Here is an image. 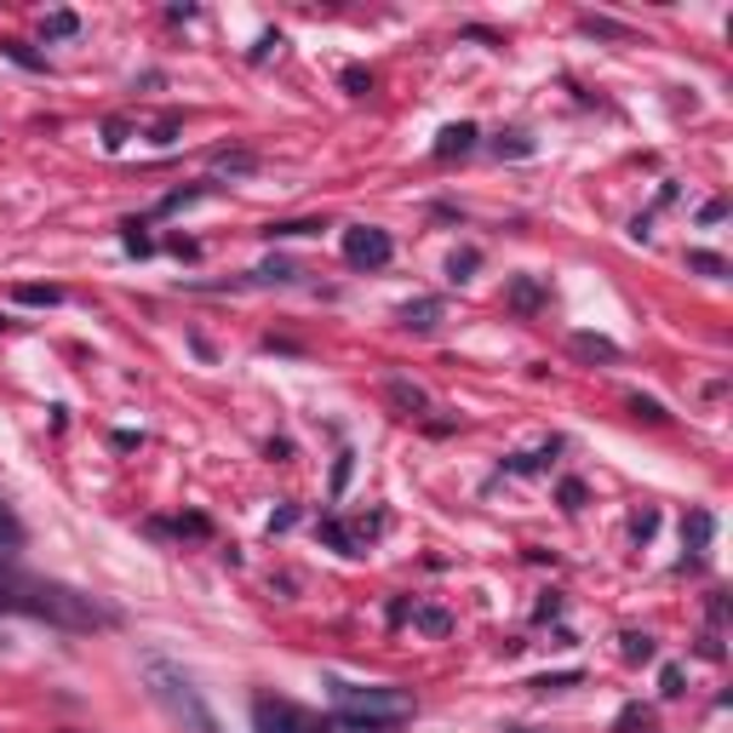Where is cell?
Listing matches in <instances>:
<instances>
[{"mask_svg": "<svg viewBox=\"0 0 733 733\" xmlns=\"http://www.w3.org/2000/svg\"><path fill=\"white\" fill-rule=\"evenodd\" d=\"M630 407H637L642 419H653V424L664 419V407H659V402H648V395H630Z\"/></svg>", "mask_w": 733, "mask_h": 733, "instance_id": "obj_22", "label": "cell"}, {"mask_svg": "<svg viewBox=\"0 0 733 733\" xmlns=\"http://www.w3.org/2000/svg\"><path fill=\"white\" fill-rule=\"evenodd\" d=\"M390 258H395V241L384 229H373V224L344 229V264H355V270H384Z\"/></svg>", "mask_w": 733, "mask_h": 733, "instance_id": "obj_5", "label": "cell"}, {"mask_svg": "<svg viewBox=\"0 0 733 733\" xmlns=\"http://www.w3.org/2000/svg\"><path fill=\"white\" fill-rule=\"evenodd\" d=\"M659 682H664V699H677V693H682V671H677V664H664V677H659Z\"/></svg>", "mask_w": 733, "mask_h": 733, "instance_id": "obj_24", "label": "cell"}, {"mask_svg": "<svg viewBox=\"0 0 733 733\" xmlns=\"http://www.w3.org/2000/svg\"><path fill=\"white\" fill-rule=\"evenodd\" d=\"M12 298H18V304H35V310H41V304L52 310V304H58V298H63V292H58V287H18Z\"/></svg>", "mask_w": 733, "mask_h": 733, "instance_id": "obj_13", "label": "cell"}, {"mask_svg": "<svg viewBox=\"0 0 733 733\" xmlns=\"http://www.w3.org/2000/svg\"><path fill=\"white\" fill-rule=\"evenodd\" d=\"M464 149H476V126H471V121L447 126L442 138H436V155H464Z\"/></svg>", "mask_w": 733, "mask_h": 733, "instance_id": "obj_8", "label": "cell"}, {"mask_svg": "<svg viewBox=\"0 0 733 733\" xmlns=\"http://www.w3.org/2000/svg\"><path fill=\"white\" fill-rule=\"evenodd\" d=\"M624 659H653V637H624Z\"/></svg>", "mask_w": 733, "mask_h": 733, "instance_id": "obj_20", "label": "cell"}, {"mask_svg": "<svg viewBox=\"0 0 733 733\" xmlns=\"http://www.w3.org/2000/svg\"><path fill=\"white\" fill-rule=\"evenodd\" d=\"M75 29H81V18H75V12H52V18H47V35H52V41L75 35Z\"/></svg>", "mask_w": 733, "mask_h": 733, "instance_id": "obj_16", "label": "cell"}, {"mask_svg": "<svg viewBox=\"0 0 733 733\" xmlns=\"http://www.w3.org/2000/svg\"><path fill=\"white\" fill-rule=\"evenodd\" d=\"M218 173H252V155H213Z\"/></svg>", "mask_w": 733, "mask_h": 733, "instance_id": "obj_18", "label": "cell"}, {"mask_svg": "<svg viewBox=\"0 0 733 733\" xmlns=\"http://www.w3.org/2000/svg\"><path fill=\"white\" fill-rule=\"evenodd\" d=\"M144 682H149V699L173 716L184 733H224L213 705L202 699V688H195V677L184 671V664L161 659V653H144Z\"/></svg>", "mask_w": 733, "mask_h": 733, "instance_id": "obj_2", "label": "cell"}, {"mask_svg": "<svg viewBox=\"0 0 733 733\" xmlns=\"http://www.w3.org/2000/svg\"><path fill=\"white\" fill-rule=\"evenodd\" d=\"M12 550H23V522L12 516L7 498H0V556H12Z\"/></svg>", "mask_w": 733, "mask_h": 733, "instance_id": "obj_9", "label": "cell"}, {"mask_svg": "<svg viewBox=\"0 0 733 733\" xmlns=\"http://www.w3.org/2000/svg\"><path fill=\"white\" fill-rule=\"evenodd\" d=\"M0 613H23V619H41L58 630H75V637L121 624V613L104 608L97 596H86L75 585H58V579H41V574H23L12 561H0Z\"/></svg>", "mask_w": 733, "mask_h": 733, "instance_id": "obj_1", "label": "cell"}, {"mask_svg": "<svg viewBox=\"0 0 733 733\" xmlns=\"http://www.w3.org/2000/svg\"><path fill=\"white\" fill-rule=\"evenodd\" d=\"M688 270H699V276H727V264L716 252H688Z\"/></svg>", "mask_w": 733, "mask_h": 733, "instance_id": "obj_15", "label": "cell"}, {"mask_svg": "<svg viewBox=\"0 0 733 733\" xmlns=\"http://www.w3.org/2000/svg\"><path fill=\"white\" fill-rule=\"evenodd\" d=\"M252 727H258V733H332L316 711L292 705V699H270V693L252 699Z\"/></svg>", "mask_w": 733, "mask_h": 733, "instance_id": "obj_4", "label": "cell"}, {"mask_svg": "<svg viewBox=\"0 0 733 733\" xmlns=\"http://www.w3.org/2000/svg\"><path fill=\"white\" fill-rule=\"evenodd\" d=\"M413 693L407 688H361V682H332V716L350 733H390L413 722Z\"/></svg>", "mask_w": 733, "mask_h": 733, "instance_id": "obj_3", "label": "cell"}, {"mask_svg": "<svg viewBox=\"0 0 733 733\" xmlns=\"http://www.w3.org/2000/svg\"><path fill=\"white\" fill-rule=\"evenodd\" d=\"M321 539H327L332 550H344V556H355V539H350V527H344V522H332V516H327V522H321Z\"/></svg>", "mask_w": 733, "mask_h": 733, "instance_id": "obj_11", "label": "cell"}, {"mask_svg": "<svg viewBox=\"0 0 733 733\" xmlns=\"http://www.w3.org/2000/svg\"><path fill=\"white\" fill-rule=\"evenodd\" d=\"M574 350H579V355H596V361H613V355H619V344H608V339H590V332H579V339H574Z\"/></svg>", "mask_w": 733, "mask_h": 733, "instance_id": "obj_12", "label": "cell"}, {"mask_svg": "<svg viewBox=\"0 0 733 733\" xmlns=\"http://www.w3.org/2000/svg\"><path fill=\"white\" fill-rule=\"evenodd\" d=\"M510 304H516V310H539V304H545V287L533 281V276H516V287H510Z\"/></svg>", "mask_w": 733, "mask_h": 733, "instance_id": "obj_10", "label": "cell"}, {"mask_svg": "<svg viewBox=\"0 0 733 733\" xmlns=\"http://www.w3.org/2000/svg\"><path fill=\"white\" fill-rule=\"evenodd\" d=\"M413 624H419V630H430V637H447V630H453V619H447V613H436V608L413 613Z\"/></svg>", "mask_w": 733, "mask_h": 733, "instance_id": "obj_14", "label": "cell"}, {"mask_svg": "<svg viewBox=\"0 0 733 733\" xmlns=\"http://www.w3.org/2000/svg\"><path fill=\"white\" fill-rule=\"evenodd\" d=\"M682 533H688V539H693V550H699V545H705V539H711V516H693V522H688Z\"/></svg>", "mask_w": 733, "mask_h": 733, "instance_id": "obj_19", "label": "cell"}, {"mask_svg": "<svg viewBox=\"0 0 733 733\" xmlns=\"http://www.w3.org/2000/svg\"><path fill=\"white\" fill-rule=\"evenodd\" d=\"M442 316H447L442 298H413V304H402V316H395V321H402L407 332H436Z\"/></svg>", "mask_w": 733, "mask_h": 733, "instance_id": "obj_6", "label": "cell"}, {"mask_svg": "<svg viewBox=\"0 0 733 733\" xmlns=\"http://www.w3.org/2000/svg\"><path fill=\"white\" fill-rule=\"evenodd\" d=\"M471 270H476V252H453L447 258V276L453 281H471Z\"/></svg>", "mask_w": 733, "mask_h": 733, "instance_id": "obj_17", "label": "cell"}, {"mask_svg": "<svg viewBox=\"0 0 733 733\" xmlns=\"http://www.w3.org/2000/svg\"><path fill=\"white\" fill-rule=\"evenodd\" d=\"M585 29H590V35H624V29L608 23V18H585Z\"/></svg>", "mask_w": 733, "mask_h": 733, "instance_id": "obj_25", "label": "cell"}, {"mask_svg": "<svg viewBox=\"0 0 733 733\" xmlns=\"http://www.w3.org/2000/svg\"><path fill=\"white\" fill-rule=\"evenodd\" d=\"M561 505L579 510V505H585V487H579V482H561Z\"/></svg>", "mask_w": 733, "mask_h": 733, "instance_id": "obj_23", "label": "cell"}, {"mask_svg": "<svg viewBox=\"0 0 733 733\" xmlns=\"http://www.w3.org/2000/svg\"><path fill=\"white\" fill-rule=\"evenodd\" d=\"M7 58H18V63H23V70H41V58H35V52H29V47H18V41H7Z\"/></svg>", "mask_w": 733, "mask_h": 733, "instance_id": "obj_21", "label": "cell"}, {"mask_svg": "<svg viewBox=\"0 0 733 733\" xmlns=\"http://www.w3.org/2000/svg\"><path fill=\"white\" fill-rule=\"evenodd\" d=\"M384 395H390L395 407H402V419H424V413H430V395H424L419 384H407V379H390Z\"/></svg>", "mask_w": 733, "mask_h": 733, "instance_id": "obj_7", "label": "cell"}]
</instances>
